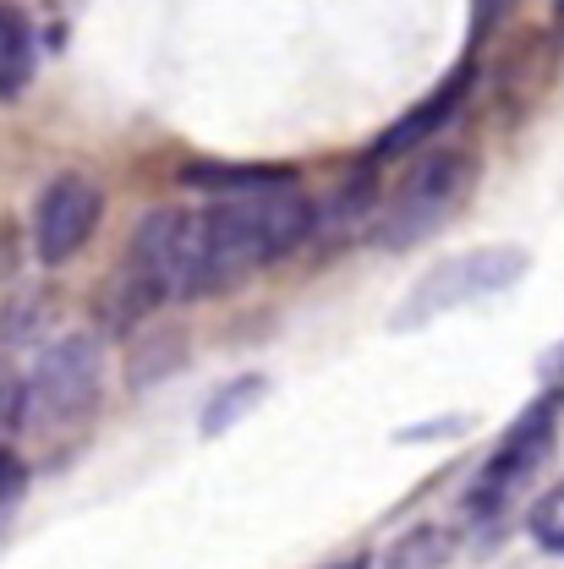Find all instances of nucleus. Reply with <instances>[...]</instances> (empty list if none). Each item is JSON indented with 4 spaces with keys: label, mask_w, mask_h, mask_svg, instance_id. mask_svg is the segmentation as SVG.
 <instances>
[{
    "label": "nucleus",
    "mask_w": 564,
    "mask_h": 569,
    "mask_svg": "<svg viewBox=\"0 0 564 569\" xmlns=\"http://www.w3.org/2000/svg\"><path fill=\"white\" fill-rule=\"evenodd\" d=\"M318 230V209L280 176L247 192H225L209 209H154L127 241L121 269L99 296L105 329L127 335L176 301H204L236 280L290 258Z\"/></svg>",
    "instance_id": "f257e3e1"
},
{
    "label": "nucleus",
    "mask_w": 564,
    "mask_h": 569,
    "mask_svg": "<svg viewBox=\"0 0 564 569\" xmlns=\"http://www.w3.org/2000/svg\"><path fill=\"white\" fill-rule=\"evenodd\" d=\"M472 153H461V148H433L417 159V170H406V181L389 192V203L384 209H373V241L378 247H389V252H400V247H417L423 236H433L449 213L466 203V192H472Z\"/></svg>",
    "instance_id": "f03ea898"
},
{
    "label": "nucleus",
    "mask_w": 564,
    "mask_h": 569,
    "mask_svg": "<svg viewBox=\"0 0 564 569\" xmlns=\"http://www.w3.org/2000/svg\"><path fill=\"white\" fill-rule=\"evenodd\" d=\"M99 395H105V356L88 335H67L44 346L33 372L22 378V427L71 432L93 417Z\"/></svg>",
    "instance_id": "7ed1b4c3"
},
{
    "label": "nucleus",
    "mask_w": 564,
    "mask_h": 569,
    "mask_svg": "<svg viewBox=\"0 0 564 569\" xmlns=\"http://www.w3.org/2000/svg\"><path fill=\"white\" fill-rule=\"evenodd\" d=\"M526 274V252L521 247H477V252H455L444 263H433L423 280L406 290V301L395 307V329H423L433 318L455 312V307H472V301H488L498 290Z\"/></svg>",
    "instance_id": "20e7f679"
},
{
    "label": "nucleus",
    "mask_w": 564,
    "mask_h": 569,
    "mask_svg": "<svg viewBox=\"0 0 564 569\" xmlns=\"http://www.w3.org/2000/svg\"><path fill=\"white\" fill-rule=\"evenodd\" d=\"M105 219V187L88 170H61L33 203V258L44 269L71 263Z\"/></svg>",
    "instance_id": "39448f33"
},
{
    "label": "nucleus",
    "mask_w": 564,
    "mask_h": 569,
    "mask_svg": "<svg viewBox=\"0 0 564 569\" xmlns=\"http://www.w3.org/2000/svg\"><path fill=\"white\" fill-rule=\"evenodd\" d=\"M560 400L554 395H543V400H532L521 417H515V427L498 438V449L488 455V466H483V477H477V493H472V503L477 509H494V503H504V498L515 493L548 455H554V432H560Z\"/></svg>",
    "instance_id": "423d86ee"
},
{
    "label": "nucleus",
    "mask_w": 564,
    "mask_h": 569,
    "mask_svg": "<svg viewBox=\"0 0 564 569\" xmlns=\"http://www.w3.org/2000/svg\"><path fill=\"white\" fill-rule=\"evenodd\" d=\"M472 93V71H455L427 104H417V110H406L384 138L373 142V159H395V153H412V148H423L438 127H449L455 121V110H461V99Z\"/></svg>",
    "instance_id": "0eeeda50"
},
{
    "label": "nucleus",
    "mask_w": 564,
    "mask_h": 569,
    "mask_svg": "<svg viewBox=\"0 0 564 569\" xmlns=\"http://www.w3.org/2000/svg\"><path fill=\"white\" fill-rule=\"evenodd\" d=\"M39 67V44H33V22L22 6L0 0V99H22Z\"/></svg>",
    "instance_id": "6e6552de"
},
{
    "label": "nucleus",
    "mask_w": 564,
    "mask_h": 569,
    "mask_svg": "<svg viewBox=\"0 0 564 569\" xmlns=\"http://www.w3.org/2000/svg\"><path fill=\"white\" fill-rule=\"evenodd\" d=\"M264 389H269V378H258V372H253V378H236V383H225V389H214V400L204 406V417H198L204 438H219L236 417H247V411L264 400Z\"/></svg>",
    "instance_id": "1a4fd4ad"
},
{
    "label": "nucleus",
    "mask_w": 564,
    "mask_h": 569,
    "mask_svg": "<svg viewBox=\"0 0 564 569\" xmlns=\"http://www.w3.org/2000/svg\"><path fill=\"white\" fill-rule=\"evenodd\" d=\"M449 531L444 526H417V531H406L389 553H384V565L378 569H444L449 565Z\"/></svg>",
    "instance_id": "9d476101"
},
{
    "label": "nucleus",
    "mask_w": 564,
    "mask_h": 569,
    "mask_svg": "<svg viewBox=\"0 0 564 569\" xmlns=\"http://www.w3.org/2000/svg\"><path fill=\"white\" fill-rule=\"evenodd\" d=\"M526 531H532V542H537L543 553H564V482H554L548 493L532 503Z\"/></svg>",
    "instance_id": "9b49d317"
},
{
    "label": "nucleus",
    "mask_w": 564,
    "mask_h": 569,
    "mask_svg": "<svg viewBox=\"0 0 564 569\" xmlns=\"http://www.w3.org/2000/svg\"><path fill=\"white\" fill-rule=\"evenodd\" d=\"M22 493H28V466L0 443V526L17 515V503H22Z\"/></svg>",
    "instance_id": "f8f14e48"
},
{
    "label": "nucleus",
    "mask_w": 564,
    "mask_h": 569,
    "mask_svg": "<svg viewBox=\"0 0 564 569\" xmlns=\"http://www.w3.org/2000/svg\"><path fill=\"white\" fill-rule=\"evenodd\" d=\"M22 427V378L11 367H0V443Z\"/></svg>",
    "instance_id": "ddd939ff"
},
{
    "label": "nucleus",
    "mask_w": 564,
    "mask_h": 569,
    "mask_svg": "<svg viewBox=\"0 0 564 569\" xmlns=\"http://www.w3.org/2000/svg\"><path fill=\"white\" fill-rule=\"evenodd\" d=\"M504 6H509V0H477V28H488Z\"/></svg>",
    "instance_id": "4468645a"
},
{
    "label": "nucleus",
    "mask_w": 564,
    "mask_h": 569,
    "mask_svg": "<svg viewBox=\"0 0 564 569\" xmlns=\"http://www.w3.org/2000/svg\"><path fill=\"white\" fill-rule=\"evenodd\" d=\"M548 395L564 406V346H560V356H554V389H548Z\"/></svg>",
    "instance_id": "2eb2a0df"
},
{
    "label": "nucleus",
    "mask_w": 564,
    "mask_h": 569,
    "mask_svg": "<svg viewBox=\"0 0 564 569\" xmlns=\"http://www.w3.org/2000/svg\"><path fill=\"white\" fill-rule=\"evenodd\" d=\"M329 569H367V559H346V565H329Z\"/></svg>",
    "instance_id": "dca6fc26"
}]
</instances>
